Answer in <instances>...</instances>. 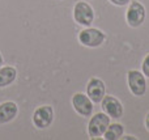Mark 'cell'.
Returning <instances> with one entry per match:
<instances>
[{
    "label": "cell",
    "instance_id": "obj_9",
    "mask_svg": "<svg viewBox=\"0 0 149 140\" xmlns=\"http://www.w3.org/2000/svg\"><path fill=\"white\" fill-rule=\"evenodd\" d=\"M102 110L109 115L110 118H120L123 115V106L120 101L116 100L113 96H105L101 101Z\"/></svg>",
    "mask_w": 149,
    "mask_h": 140
},
{
    "label": "cell",
    "instance_id": "obj_16",
    "mask_svg": "<svg viewBox=\"0 0 149 140\" xmlns=\"http://www.w3.org/2000/svg\"><path fill=\"white\" fill-rule=\"evenodd\" d=\"M120 139H126V140H130V139H132V140H135L136 138H134V136H124V138H120Z\"/></svg>",
    "mask_w": 149,
    "mask_h": 140
},
{
    "label": "cell",
    "instance_id": "obj_15",
    "mask_svg": "<svg viewBox=\"0 0 149 140\" xmlns=\"http://www.w3.org/2000/svg\"><path fill=\"white\" fill-rule=\"evenodd\" d=\"M145 127H147V130L149 131V113L147 114V117H145Z\"/></svg>",
    "mask_w": 149,
    "mask_h": 140
},
{
    "label": "cell",
    "instance_id": "obj_6",
    "mask_svg": "<svg viewBox=\"0 0 149 140\" xmlns=\"http://www.w3.org/2000/svg\"><path fill=\"white\" fill-rule=\"evenodd\" d=\"M54 119V110L49 105L39 106L33 114V122L38 128H46L52 123Z\"/></svg>",
    "mask_w": 149,
    "mask_h": 140
},
{
    "label": "cell",
    "instance_id": "obj_5",
    "mask_svg": "<svg viewBox=\"0 0 149 140\" xmlns=\"http://www.w3.org/2000/svg\"><path fill=\"white\" fill-rule=\"evenodd\" d=\"M73 17L76 22L81 24V25L89 26L94 20V12L93 8L89 4L84 1H79L73 8Z\"/></svg>",
    "mask_w": 149,
    "mask_h": 140
},
{
    "label": "cell",
    "instance_id": "obj_1",
    "mask_svg": "<svg viewBox=\"0 0 149 140\" xmlns=\"http://www.w3.org/2000/svg\"><path fill=\"white\" fill-rule=\"evenodd\" d=\"M109 125H110V117L106 113H98L94 117H92V119L89 120L88 134L93 139L101 138V136H103L105 131L107 130Z\"/></svg>",
    "mask_w": 149,
    "mask_h": 140
},
{
    "label": "cell",
    "instance_id": "obj_11",
    "mask_svg": "<svg viewBox=\"0 0 149 140\" xmlns=\"http://www.w3.org/2000/svg\"><path fill=\"white\" fill-rule=\"evenodd\" d=\"M16 76H17L16 68L9 67V65L0 68V88L10 85L16 80Z\"/></svg>",
    "mask_w": 149,
    "mask_h": 140
},
{
    "label": "cell",
    "instance_id": "obj_7",
    "mask_svg": "<svg viewBox=\"0 0 149 140\" xmlns=\"http://www.w3.org/2000/svg\"><path fill=\"white\" fill-rule=\"evenodd\" d=\"M73 109L82 117H90L93 113V102L88 96L82 93H76L72 97Z\"/></svg>",
    "mask_w": 149,
    "mask_h": 140
},
{
    "label": "cell",
    "instance_id": "obj_10",
    "mask_svg": "<svg viewBox=\"0 0 149 140\" xmlns=\"http://www.w3.org/2000/svg\"><path fill=\"white\" fill-rule=\"evenodd\" d=\"M17 105L15 102H3L0 104V125H4L8 123L10 120H13L17 115Z\"/></svg>",
    "mask_w": 149,
    "mask_h": 140
},
{
    "label": "cell",
    "instance_id": "obj_2",
    "mask_svg": "<svg viewBox=\"0 0 149 140\" xmlns=\"http://www.w3.org/2000/svg\"><path fill=\"white\" fill-rule=\"evenodd\" d=\"M79 41L86 47H98L105 41V34L95 28H88L80 31Z\"/></svg>",
    "mask_w": 149,
    "mask_h": 140
},
{
    "label": "cell",
    "instance_id": "obj_13",
    "mask_svg": "<svg viewBox=\"0 0 149 140\" xmlns=\"http://www.w3.org/2000/svg\"><path fill=\"white\" fill-rule=\"evenodd\" d=\"M143 73H144V76L149 77V54L145 56L144 62H143Z\"/></svg>",
    "mask_w": 149,
    "mask_h": 140
},
{
    "label": "cell",
    "instance_id": "obj_3",
    "mask_svg": "<svg viewBox=\"0 0 149 140\" xmlns=\"http://www.w3.org/2000/svg\"><path fill=\"white\" fill-rule=\"evenodd\" d=\"M127 22L131 28H137L140 26L145 20V8L141 3L139 1H132L131 5L127 9Z\"/></svg>",
    "mask_w": 149,
    "mask_h": 140
},
{
    "label": "cell",
    "instance_id": "obj_8",
    "mask_svg": "<svg viewBox=\"0 0 149 140\" xmlns=\"http://www.w3.org/2000/svg\"><path fill=\"white\" fill-rule=\"evenodd\" d=\"M105 84L102 80L97 77H93L89 80L86 86V96L92 100V102L94 104H100L102 101V98L105 97Z\"/></svg>",
    "mask_w": 149,
    "mask_h": 140
},
{
    "label": "cell",
    "instance_id": "obj_12",
    "mask_svg": "<svg viewBox=\"0 0 149 140\" xmlns=\"http://www.w3.org/2000/svg\"><path fill=\"white\" fill-rule=\"evenodd\" d=\"M123 126L119 125V123H113V125H109L107 130L103 134V139L106 140H118L122 138L123 135Z\"/></svg>",
    "mask_w": 149,
    "mask_h": 140
},
{
    "label": "cell",
    "instance_id": "obj_17",
    "mask_svg": "<svg viewBox=\"0 0 149 140\" xmlns=\"http://www.w3.org/2000/svg\"><path fill=\"white\" fill-rule=\"evenodd\" d=\"M1 65H3V56L0 55V68H1Z\"/></svg>",
    "mask_w": 149,
    "mask_h": 140
},
{
    "label": "cell",
    "instance_id": "obj_14",
    "mask_svg": "<svg viewBox=\"0 0 149 140\" xmlns=\"http://www.w3.org/2000/svg\"><path fill=\"white\" fill-rule=\"evenodd\" d=\"M113 4H115V5H119V7H123V5H127L131 0H110Z\"/></svg>",
    "mask_w": 149,
    "mask_h": 140
},
{
    "label": "cell",
    "instance_id": "obj_4",
    "mask_svg": "<svg viewBox=\"0 0 149 140\" xmlns=\"http://www.w3.org/2000/svg\"><path fill=\"white\" fill-rule=\"evenodd\" d=\"M127 77H128V86L132 93L135 96H144L147 92V81H145L144 73H141L140 71L132 70L128 72Z\"/></svg>",
    "mask_w": 149,
    "mask_h": 140
}]
</instances>
